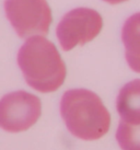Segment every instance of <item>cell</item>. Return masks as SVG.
Here are the masks:
<instances>
[{
	"mask_svg": "<svg viewBox=\"0 0 140 150\" xmlns=\"http://www.w3.org/2000/svg\"><path fill=\"white\" fill-rule=\"evenodd\" d=\"M59 112L68 132L80 140H99L111 127V114L102 99L88 89L67 90L60 99Z\"/></svg>",
	"mask_w": 140,
	"mask_h": 150,
	"instance_id": "cell-1",
	"label": "cell"
},
{
	"mask_svg": "<svg viewBox=\"0 0 140 150\" xmlns=\"http://www.w3.org/2000/svg\"><path fill=\"white\" fill-rule=\"evenodd\" d=\"M17 62L26 83L36 91H57L65 82V62L55 44L45 36L26 38L18 52Z\"/></svg>",
	"mask_w": 140,
	"mask_h": 150,
	"instance_id": "cell-2",
	"label": "cell"
},
{
	"mask_svg": "<svg viewBox=\"0 0 140 150\" xmlns=\"http://www.w3.org/2000/svg\"><path fill=\"white\" fill-rule=\"evenodd\" d=\"M4 11L16 33L25 40L45 36L53 21L46 0H4Z\"/></svg>",
	"mask_w": 140,
	"mask_h": 150,
	"instance_id": "cell-3",
	"label": "cell"
},
{
	"mask_svg": "<svg viewBox=\"0 0 140 150\" xmlns=\"http://www.w3.org/2000/svg\"><path fill=\"white\" fill-rule=\"evenodd\" d=\"M42 115L37 96L24 90L13 91L0 99V129L19 134L33 127Z\"/></svg>",
	"mask_w": 140,
	"mask_h": 150,
	"instance_id": "cell-4",
	"label": "cell"
},
{
	"mask_svg": "<svg viewBox=\"0 0 140 150\" xmlns=\"http://www.w3.org/2000/svg\"><path fill=\"white\" fill-rule=\"evenodd\" d=\"M103 28V19L96 10L76 8L67 12L56 29L58 42L65 52L94 40Z\"/></svg>",
	"mask_w": 140,
	"mask_h": 150,
	"instance_id": "cell-5",
	"label": "cell"
},
{
	"mask_svg": "<svg viewBox=\"0 0 140 150\" xmlns=\"http://www.w3.org/2000/svg\"><path fill=\"white\" fill-rule=\"evenodd\" d=\"M116 110L120 121L140 125V79L124 84L116 98Z\"/></svg>",
	"mask_w": 140,
	"mask_h": 150,
	"instance_id": "cell-6",
	"label": "cell"
},
{
	"mask_svg": "<svg viewBox=\"0 0 140 150\" xmlns=\"http://www.w3.org/2000/svg\"><path fill=\"white\" fill-rule=\"evenodd\" d=\"M122 41L128 66L140 74V12L132 14L125 21L122 29Z\"/></svg>",
	"mask_w": 140,
	"mask_h": 150,
	"instance_id": "cell-7",
	"label": "cell"
},
{
	"mask_svg": "<svg viewBox=\"0 0 140 150\" xmlns=\"http://www.w3.org/2000/svg\"><path fill=\"white\" fill-rule=\"evenodd\" d=\"M115 138L122 150H140V125H129L120 121Z\"/></svg>",
	"mask_w": 140,
	"mask_h": 150,
	"instance_id": "cell-8",
	"label": "cell"
},
{
	"mask_svg": "<svg viewBox=\"0 0 140 150\" xmlns=\"http://www.w3.org/2000/svg\"><path fill=\"white\" fill-rule=\"evenodd\" d=\"M107 4H122V2H125V1H127V0H103Z\"/></svg>",
	"mask_w": 140,
	"mask_h": 150,
	"instance_id": "cell-9",
	"label": "cell"
}]
</instances>
